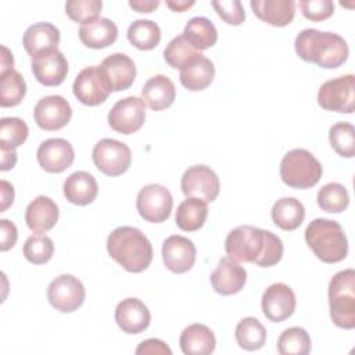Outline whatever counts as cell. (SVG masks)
<instances>
[{
    "label": "cell",
    "mask_w": 355,
    "mask_h": 355,
    "mask_svg": "<svg viewBox=\"0 0 355 355\" xmlns=\"http://www.w3.org/2000/svg\"><path fill=\"white\" fill-rule=\"evenodd\" d=\"M92 157L96 168L107 176H119L132 164L130 148L115 139H101L97 141Z\"/></svg>",
    "instance_id": "cell-8"
},
{
    "label": "cell",
    "mask_w": 355,
    "mask_h": 355,
    "mask_svg": "<svg viewBox=\"0 0 355 355\" xmlns=\"http://www.w3.org/2000/svg\"><path fill=\"white\" fill-rule=\"evenodd\" d=\"M234 337L240 348L245 351H257L265 345L266 330L257 318L247 316L237 323Z\"/></svg>",
    "instance_id": "cell-33"
},
{
    "label": "cell",
    "mask_w": 355,
    "mask_h": 355,
    "mask_svg": "<svg viewBox=\"0 0 355 355\" xmlns=\"http://www.w3.org/2000/svg\"><path fill=\"white\" fill-rule=\"evenodd\" d=\"M58 215L57 204L50 197L39 196L26 207L25 222L33 233L42 234L55 226Z\"/></svg>",
    "instance_id": "cell-22"
},
{
    "label": "cell",
    "mask_w": 355,
    "mask_h": 355,
    "mask_svg": "<svg viewBox=\"0 0 355 355\" xmlns=\"http://www.w3.org/2000/svg\"><path fill=\"white\" fill-rule=\"evenodd\" d=\"M329 141L333 150L345 158L355 155V128L349 122H337L329 130Z\"/></svg>",
    "instance_id": "cell-39"
},
{
    "label": "cell",
    "mask_w": 355,
    "mask_h": 355,
    "mask_svg": "<svg viewBox=\"0 0 355 355\" xmlns=\"http://www.w3.org/2000/svg\"><path fill=\"white\" fill-rule=\"evenodd\" d=\"M136 354L137 355H144V354H150V355H154V354L171 355L172 351H171V348L162 340L148 338V340H144V341H141L139 344V347L136 348Z\"/></svg>",
    "instance_id": "cell-46"
},
{
    "label": "cell",
    "mask_w": 355,
    "mask_h": 355,
    "mask_svg": "<svg viewBox=\"0 0 355 355\" xmlns=\"http://www.w3.org/2000/svg\"><path fill=\"white\" fill-rule=\"evenodd\" d=\"M72 116V108L62 96H46L40 98L33 110L36 125L47 132L62 129Z\"/></svg>",
    "instance_id": "cell-14"
},
{
    "label": "cell",
    "mask_w": 355,
    "mask_h": 355,
    "mask_svg": "<svg viewBox=\"0 0 355 355\" xmlns=\"http://www.w3.org/2000/svg\"><path fill=\"white\" fill-rule=\"evenodd\" d=\"M180 189L186 197H196L212 202L219 194V178L207 165H194L184 171Z\"/></svg>",
    "instance_id": "cell-12"
},
{
    "label": "cell",
    "mask_w": 355,
    "mask_h": 355,
    "mask_svg": "<svg viewBox=\"0 0 355 355\" xmlns=\"http://www.w3.org/2000/svg\"><path fill=\"white\" fill-rule=\"evenodd\" d=\"M110 257L130 273L146 270L153 261V245L139 229L119 226L107 239Z\"/></svg>",
    "instance_id": "cell-3"
},
{
    "label": "cell",
    "mask_w": 355,
    "mask_h": 355,
    "mask_svg": "<svg viewBox=\"0 0 355 355\" xmlns=\"http://www.w3.org/2000/svg\"><path fill=\"white\" fill-rule=\"evenodd\" d=\"M201 53L196 50L186 39L183 35H179L173 37L165 47L164 50V60L166 61L168 65L172 68L180 69L183 68L187 62H190L193 58L200 55Z\"/></svg>",
    "instance_id": "cell-40"
},
{
    "label": "cell",
    "mask_w": 355,
    "mask_h": 355,
    "mask_svg": "<svg viewBox=\"0 0 355 355\" xmlns=\"http://www.w3.org/2000/svg\"><path fill=\"white\" fill-rule=\"evenodd\" d=\"M115 322L123 333L139 334L150 326L151 313L139 298H125L115 308Z\"/></svg>",
    "instance_id": "cell-21"
},
{
    "label": "cell",
    "mask_w": 355,
    "mask_h": 355,
    "mask_svg": "<svg viewBox=\"0 0 355 355\" xmlns=\"http://www.w3.org/2000/svg\"><path fill=\"white\" fill-rule=\"evenodd\" d=\"M215 76L214 62L200 54L180 68V83L190 92H201L207 89Z\"/></svg>",
    "instance_id": "cell-27"
},
{
    "label": "cell",
    "mask_w": 355,
    "mask_h": 355,
    "mask_svg": "<svg viewBox=\"0 0 355 355\" xmlns=\"http://www.w3.org/2000/svg\"><path fill=\"white\" fill-rule=\"evenodd\" d=\"M101 73L111 92H122L129 89L136 78V67L133 60L123 53H114L105 57L98 65Z\"/></svg>",
    "instance_id": "cell-19"
},
{
    "label": "cell",
    "mask_w": 355,
    "mask_h": 355,
    "mask_svg": "<svg viewBox=\"0 0 355 355\" xmlns=\"http://www.w3.org/2000/svg\"><path fill=\"white\" fill-rule=\"evenodd\" d=\"M29 129L25 121L17 116L0 121V150H15L28 139Z\"/></svg>",
    "instance_id": "cell-37"
},
{
    "label": "cell",
    "mask_w": 355,
    "mask_h": 355,
    "mask_svg": "<svg viewBox=\"0 0 355 355\" xmlns=\"http://www.w3.org/2000/svg\"><path fill=\"white\" fill-rule=\"evenodd\" d=\"M225 251L237 262H251L269 268L280 262L283 243L279 236L269 230L243 225L229 232L225 240Z\"/></svg>",
    "instance_id": "cell-1"
},
{
    "label": "cell",
    "mask_w": 355,
    "mask_h": 355,
    "mask_svg": "<svg viewBox=\"0 0 355 355\" xmlns=\"http://www.w3.org/2000/svg\"><path fill=\"white\" fill-rule=\"evenodd\" d=\"M22 251H24L25 258L31 263L42 265L51 259V257L54 254V244L49 236L36 233L26 239Z\"/></svg>",
    "instance_id": "cell-41"
},
{
    "label": "cell",
    "mask_w": 355,
    "mask_h": 355,
    "mask_svg": "<svg viewBox=\"0 0 355 355\" xmlns=\"http://www.w3.org/2000/svg\"><path fill=\"white\" fill-rule=\"evenodd\" d=\"M128 40L139 50L147 51L158 46L161 29L151 19H136L128 28Z\"/></svg>",
    "instance_id": "cell-34"
},
{
    "label": "cell",
    "mask_w": 355,
    "mask_h": 355,
    "mask_svg": "<svg viewBox=\"0 0 355 355\" xmlns=\"http://www.w3.org/2000/svg\"><path fill=\"white\" fill-rule=\"evenodd\" d=\"M83 283L72 275H60L47 287V300L53 308L62 313H71L85 302Z\"/></svg>",
    "instance_id": "cell-10"
},
{
    "label": "cell",
    "mask_w": 355,
    "mask_h": 355,
    "mask_svg": "<svg viewBox=\"0 0 355 355\" xmlns=\"http://www.w3.org/2000/svg\"><path fill=\"white\" fill-rule=\"evenodd\" d=\"M39 165L49 173H61L68 169L73 159L75 151L69 141L60 137L44 140L36 153Z\"/></svg>",
    "instance_id": "cell-17"
},
{
    "label": "cell",
    "mask_w": 355,
    "mask_h": 355,
    "mask_svg": "<svg viewBox=\"0 0 355 355\" xmlns=\"http://www.w3.org/2000/svg\"><path fill=\"white\" fill-rule=\"evenodd\" d=\"M318 205L326 212L340 214L347 209L349 196L341 183H327L318 191Z\"/></svg>",
    "instance_id": "cell-38"
},
{
    "label": "cell",
    "mask_w": 355,
    "mask_h": 355,
    "mask_svg": "<svg viewBox=\"0 0 355 355\" xmlns=\"http://www.w3.org/2000/svg\"><path fill=\"white\" fill-rule=\"evenodd\" d=\"M175 97V85L165 75H155L150 78L141 89V100L154 111H162L171 107Z\"/></svg>",
    "instance_id": "cell-29"
},
{
    "label": "cell",
    "mask_w": 355,
    "mask_h": 355,
    "mask_svg": "<svg viewBox=\"0 0 355 355\" xmlns=\"http://www.w3.org/2000/svg\"><path fill=\"white\" fill-rule=\"evenodd\" d=\"M118 37V26L108 18H96L80 25L79 39L90 49H104L111 46Z\"/></svg>",
    "instance_id": "cell-28"
},
{
    "label": "cell",
    "mask_w": 355,
    "mask_h": 355,
    "mask_svg": "<svg viewBox=\"0 0 355 355\" xmlns=\"http://www.w3.org/2000/svg\"><path fill=\"white\" fill-rule=\"evenodd\" d=\"M295 294L284 283L270 284L262 294L261 306L263 315L275 323L288 319L295 311Z\"/></svg>",
    "instance_id": "cell-15"
},
{
    "label": "cell",
    "mask_w": 355,
    "mask_h": 355,
    "mask_svg": "<svg viewBox=\"0 0 355 355\" xmlns=\"http://www.w3.org/2000/svg\"><path fill=\"white\" fill-rule=\"evenodd\" d=\"M277 351L282 355H306L311 352V337L304 327L286 329L277 338Z\"/></svg>",
    "instance_id": "cell-36"
},
{
    "label": "cell",
    "mask_w": 355,
    "mask_h": 355,
    "mask_svg": "<svg viewBox=\"0 0 355 355\" xmlns=\"http://www.w3.org/2000/svg\"><path fill=\"white\" fill-rule=\"evenodd\" d=\"M196 3L193 0L187 1V0H175V1H166V6L176 12H183L186 10H189L190 7H193Z\"/></svg>",
    "instance_id": "cell-51"
},
{
    "label": "cell",
    "mask_w": 355,
    "mask_h": 355,
    "mask_svg": "<svg viewBox=\"0 0 355 355\" xmlns=\"http://www.w3.org/2000/svg\"><path fill=\"white\" fill-rule=\"evenodd\" d=\"M211 284L215 293L220 295H233L244 287L247 282L245 269L230 257H225L211 273Z\"/></svg>",
    "instance_id": "cell-20"
},
{
    "label": "cell",
    "mask_w": 355,
    "mask_h": 355,
    "mask_svg": "<svg viewBox=\"0 0 355 355\" xmlns=\"http://www.w3.org/2000/svg\"><path fill=\"white\" fill-rule=\"evenodd\" d=\"M318 104L326 111L352 114L355 110V76L348 73L326 80L318 92Z\"/></svg>",
    "instance_id": "cell-7"
},
{
    "label": "cell",
    "mask_w": 355,
    "mask_h": 355,
    "mask_svg": "<svg viewBox=\"0 0 355 355\" xmlns=\"http://www.w3.org/2000/svg\"><path fill=\"white\" fill-rule=\"evenodd\" d=\"M146 121V103L136 96L118 100L108 112V125L118 133L132 135Z\"/></svg>",
    "instance_id": "cell-11"
},
{
    "label": "cell",
    "mask_w": 355,
    "mask_h": 355,
    "mask_svg": "<svg viewBox=\"0 0 355 355\" xmlns=\"http://www.w3.org/2000/svg\"><path fill=\"white\" fill-rule=\"evenodd\" d=\"M14 58H12V54L11 51L3 46L1 47V64H0V72H6L8 69H14Z\"/></svg>",
    "instance_id": "cell-50"
},
{
    "label": "cell",
    "mask_w": 355,
    "mask_h": 355,
    "mask_svg": "<svg viewBox=\"0 0 355 355\" xmlns=\"http://www.w3.org/2000/svg\"><path fill=\"white\" fill-rule=\"evenodd\" d=\"M330 318L337 327H355V270L337 272L329 283Z\"/></svg>",
    "instance_id": "cell-5"
},
{
    "label": "cell",
    "mask_w": 355,
    "mask_h": 355,
    "mask_svg": "<svg viewBox=\"0 0 355 355\" xmlns=\"http://www.w3.org/2000/svg\"><path fill=\"white\" fill-rule=\"evenodd\" d=\"M254 14L272 26L288 25L295 14V3L293 0H251Z\"/></svg>",
    "instance_id": "cell-25"
},
{
    "label": "cell",
    "mask_w": 355,
    "mask_h": 355,
    "mask_svg": "<svg viewBox=\"0 0 355 355\" xmlns=\"http://www.w3.org/2000/svg\"><path fill=\"white\" fill-rule=\"evenodd\" d=\"M98 193V186L94 176L86 171L71 173L64 182V196L75 205L92 204Z\"/></svg>",
    "instance_id": "cell-23"
},
{
    "label": "cell",
    "mask_w": 355,
    "mask_h": 355,
    "mask_svg": "<svg viewBox=\"0 0 355 355\" xmlns=\"http://www.w3.org/2000/svg\"><path fill=\"white\" fill-rule=\"evenodd\" d=\"M26 93V82L24 76L15 71L8 69L0 72V105L15 107L18 105Z\"/></svg>",
    "instance_id": "cell-35"
},
{
    "label": "cell",
    "mask_w": 355,
    "mask_h": 355,
    "mask_svg": "<svg viewBox=\"0 0 355 355\" xmlns=\"http://www.w3.org/2000/svg\"><path fill=\"white\" fill-rule=\"evenodd\" d=\"M17 239H18L17 226L8 219H1L0 220V250L8 251L15 245Z\"/></svg>",
    "instance_id": "cell-45"
},
{
    "label": "cell",
    "mask_w": 355,
    "mask_h": 355,
    "mask_svg": "<svg viewBox=\"0 0 355 355\" xmlns=\"http://www.w3.org/2000/svg\"><path fill=\"white\" fill-rule=\"evenodd\" d=\"M182 35L198 51L212 47L218 40L215 25L205 17H193L189 19Z\"/></svg>",
    "instance_id": "cell-32"
},
{
    "label": "cell",
    "mask_w": 355,
    "mask_h": 355,
    "mask_svg": "<svg viewBox=\"0 0 355 355\" xmlns=\"http://www.w3.org/2000/svg\"><path fill=\"white\" fill-rule=\"evenodd\" d=\"M208 216V205L204 200L187 197L176 209V225L183 232H196L204 226Z\"/></svg>",
    "instance_id": "cell-31"
},
{
    "label": "cell",
    "mask_w": 355,
    "mask_h": 355,
    "mask_svg": "<svg viewBox=\"0 0 355 355\" xmlns=\"http://www.w3.org/2000/svg\"><path fill=\"white\" fill-rule=\"evenodd\" d=\"M196 245L187 237L173 234L162 243V259L173 273L189 272L196 263Z\"/></svg>",
    "instance_id": "cell-18"
},
{
    "label": "cell",
    "mask_w": 355,
    "mask_h": 355,
    "mask_svg": "<svg viewBox=\"0 0 355 355\" xmlns=\"http://www.w3.org/2000/svg\"><path fill=\"white\" fill-rule=\"evenodd\" d=\"M32 72L44 86H58L68 73V61L58 49H51L32 57Z\"/></svg>",
    "instance_id": "cell-16"
},
{
    "label": "cell",
    "mask_w": 355,
    "mask_h": 355,
    "mask_svg": "<svg viewBox=\"0 0 355 355\" xmlns=\"http://www.w3.org/2000/svg\"><path fill=\"white\" fill-rule=\"evenodd\" d=\"M179 344L182 352L186 355H208L215 351L216 340L208 326L193 323L182 331Z\"/></svg>",
    "instance_id": "cell-24"
},
{
    "label": "cell",
    "mask_w": 355,
    "mask_h": 355,
    "mask_svg": "<svg viewBox=\"0 0 355 355\" xmlns=\"http://www.w3.org/2000/svg\"><path fill=\"white\" fill-rule=\"evenodd\" d=\"M14 201V187L7 180H1V207L0 212H4Z\"/></svg>",
    "instance_id": "cell-47"
},
{
    "label": "cell",
    "mask_w": 355,
    "mask_h": 355,
    "mask_svg": "<svg viewBox=\"0 0 355 355\" xmlns=\"http://www.w3.org/2000/svg\"><path fill=\"white\" fill-rule=\"evenodd\" d=\"M1 154V171L12 169L17 164V153L15 150H0Z\"/></svg>",
    "instance_id": "cell-49"
},
{
    "label": "cell",
    "mask_w": 355,
    "mask_h": 355,
    "mask_svg": "<svg viewBox=\"0 0 355 355\" xmlns=\"http://www.w3.org/2000/svg\"><path fill=\"white\" fill-rule=\"evenodd\" d=\"M129 6L137 12H151L158 6V0H129Z\"/></svg>",
    "instance_id": "cell-48"
},
{
    "label": "cell",
    "mask_w": 355,
    "mask_h": 355,
    "mask_svg": "<svg viewBox=\"0 0 355 355\" xmlns=\"http://www.w3.org/2000/svg\"><path fill=\"white\" fill-rule=\"evenodd\" d=\"M173 198L169 190L157 183L144 186L136 198V208L139 215L151 223H161L171 215Z\"/></svg>",
    "instance_id": "cell-9"
},
{
    "label": "cell",
    "mask_w": 355,
    "mask_h": 355,
    "mask_svg": "<svg viewBox=\"0 0 355 355\" xmlns=\"http://www.w3.org/2000/svg\"><path fill=\"white\" fill-rule=\"evenodd\" d=\"M103 8V3L100 0H71L65 4L67 15L79 24L90 22L98 18Z\"/></svg>",
    "instance_id": "cell-42"
},
{
    "label": "cell",
    "mask_w": 355,
    "mask_h": 355,
    "mask_svg": "<svg viewBox=\"0 0 355 355\" xmlns=\"http://www.w3.org/2000/svg\"><path fill=\"white\" fill-rule=\"evenodd\" d=\"M60 31L50 22H36L31 25L22 37V44L31 57L57 49Z\"/></svg>",
    "instance_id": "cell-26"
},
{
    "label": "cell",
    "mask_w": 355,
    "mask_h": 355,
    "mask_svg": "<svg viewBox=\"0 0 355 355\" xmlns=\"http://www.w3.org/2000/svg\"><path fill=\"white\" fill-rule=\"evenodd\" d=\"M75 97L85 105L94 107L104 103L111 90L101 73L100 67L92 65L82 69L73 80L72 86Z\"/></svg>",
    "instance_id": "cell-13"
},
{
    "label": "cell",
    "mask_w": 355,
    "mask_h": 355,
    "mask_svg": "<svg viewBox=\"0 0 355 355\" xmlns=\"http://www.w3.org/2000/svg\"><path fill=\"white\" fill-rule=\"evenodd\" d=\"M322 173V164L304 148L287 151L280 162V178L284 184L293 189L313 187L320 180Z\"/></svg>",
    "instance_id": "cell-6"
},
{
    "label": "cell",
    "mask_w": 355,
    "mask_h": 355,
    "mask_svg": "<svg viewBox=\"0 0 355 355\" xmlns=\"http://www.w3.org/2000/svg\"><path fill=\"white\" fill-rule=\"evenodd\" d=\"M294 47L300 58L326 69L341 67L349 54L348 44L340 35L312 28L297 35Z\"/></svg>",
    "instance_id": "cell-2"
},
{
    "label": "cell",
    "mask_w": 355,
    "mask_h": 355,
    "mask_svg": "<svg viewBox=\"0 0 355 355\" xmlns=\"http://www.w3.org/2000/svg\"><path fill=\"white\" fill-rule=\"evenodd\" d=\"M211 6L216 11V14L229 25H241L245 19V12L239 0H222L212 1Z\"/></svg>",
    "instance_id": "cell-43"
},
{
    "label": "cell",
    "mask_w": 355,
    "mask_h": 355,
    "mask_svg": "<svg viewBox=\"0 0 355 355\" xmlns=\"http://www.w3.org/2000/svg\"><path fill=\"white\" fill-rule=\"evenodd\" d=\"M305 218L302 202L294 197H283L272 207V220L282 230L291 232L301 226Z\"/></svg>",
    "instance_id": "cell-30"
},
{
    "label": "cell",
    "mask_w": 355,
    "mask_h": 355,
    "mask_svg": "<svg viewBox=\"0 0 355 355\" xmlns=\"http://www.w3.org/2000/svg\"><path fill=\"white\" fill-rule=\"evenodd\" d=\"M300 8L309 21H324L334 12V4L330 0H301Z\"/></svg>",
    "instance_id": "cell-44"
},
{
    "label": "cell",
    "mask_w": 355,
    "mask_h": 355,
    "mask_svg": "<svg viewBox=\"0 0 355 355\" xmlns=\"http://www.w3.org/2000/svg\"><path fill=\"white\" fill-rule=\"evenodd\" d=\"M305 241L313 254L326 263L340 262L348 254L345 233L341 225L331 219H313L305 229Z\"/></svg>",
    "instance_id": "cell-4"
}]
</instances>
